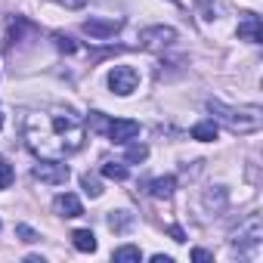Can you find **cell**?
Here are the masks:
<instances>
[{
  "mask_svg": "<svg viewBox=\"0 0 263 263\" xmlns=\"http://www.w3.org/2000/svg\"><path fill=\"white\" fill-rule=\"evenodd\" d=\"M192 260L204 263V260H214V254H211V251H204V248H195V251H192Z\"/></svg>",
  "mask_w": 263,
  "mask_h": 263,
  "instance_id": "7402d4cb",
  "label": "cell"
},
{
  "mask_svg": "<svg viewBox=\"0 0 263 263\" xmlns=\"http://www.w3.org/2000/svg\"><path fill=\"white\" fill-rule=\"evenodd\" d=\"M22 137L41 161H65L81 152L87 127L71 111H31L22 124Z\"/></svg>",
  "mask_w": 263,
  "mask_h": 263,
  "instance_id": "6da1fadb",
  "label": "cell"
},
{
  "mask_svg": "<svg viewBox=\"0 0 263 263\" xmlns=\"http://www.w3.org/2000/svg\"><path fill=\"white\" fill-rule=\"evenodd\" d=\"M208 111H211L220 124H226L232 134H254V130H260V124H263V111H260L257 105L235 108V105H226V102L211 99V102H208Z\"/></svg>",
  "mask_w": 263,
  "mask_h": 263,
  "instance_id": "7a4b0ae2",
  "label": "cell"
},
{
  "mask_svg": "<svg viewBox=\"0 0 263 263\" xmlns=\"http://www.w3.org/2000/svg\"><path fill=\"white\" fill-rule=\"evenodd\" d=\"M16 235H19L22 241H28V245H31V241H41V235H37L31 226H25V223H19V226H16Z\"/></svg>",
  "mask_w": 263,
  "mask_h": 263,
  "instance_id": "d6986e66",
  "label": "cell"
},
{
  "mask_svg": "<svg viewBox=\"0 0 263 263\" xmlns=\"http://www.w3.org/2000/svg\"><path fill=\"white\" fill-rule=\"evenodd\" d=\"M34 177L41 183L62 186L68 180V164H62V161H41V164H34Z\"/></svg>",
  "mask_w": 263,
  "mask_h": 263,
  "instance_id": "8992f818",
  "label": "cell"
},
{
  "mask_svg": "<svg viewBox=\"0 0 263 263\" xmlns=\"http://www.w3.org/2000/svg\"><path fill=\"white\" fill-rule=\"evenodd\" d=\"M56 211H59L62 217H81V214H84V204H81L78 195L65 192V195H56Z\"/></svg>",
  "mask_w": 263,
  "mask_h": 263,
  "instance_id": "30bf717a",
  "label": "cell"
},
{
  "mask_svg": "<svg viewBox=\"0 0 263 263\" xmlns=\"http://www.w3.org/2000/svg\"><path fill=\"white\" fill-rule=\"evenodd\" d=\"M105 134H108L111 143H130V140L140 137V124L130 121V118H118V121H108Z\"/></svg>",
  "mask_w": 263,
  "mask_h": 263,
  "instance_id": "52a82bcc",
  "label": "cell"
},
{
  "mask_svg": "<svg viewBox=\"0 0 263 263\" xmlns=\"http://www.w3.org/2000/svg\"><path fill=\"white\" fill-rule=\"evenodd\" d=\"M108 87H111L118 96H130V93L140 87V71L130 68V65H115L111 74H108Z\"/></svg>",
  "mask_w": 263,
  "mask_h": 263,
  "instance_id": "3957f363",
  "label": "cell"
},
{
  "mask_svg": "<svg viewBox=\"0 0 263 263\" xmlns=\"http://www.w3.org/2000/svg\"><path fill=\"white\" fill-rule=\"evenodd\" d=\"M192 140H201V143L217 140V121H198L192 127Z\"/></svg>",
  "mask_w": 263,
  "mask_h": 263,
  "instance_id": "5bb4252c",
  "label": "cell"
},
{
  "mask_svg": "<svg viewBox=\"0 0 263 263\" xmlns=\"http://www.w3.org/2000/svg\"><path fill=\"white\" fill-rule=\"evenodd\" d=\"M53 41H56V47H59L62 53H74V50H78V44H74L71 37H65V34H59V31L53 34Z\"/></svg>",
  "mask_w": 263,
  "mask_h": 263,
  "instance_id": "ac0fdd59",
  "label": "cell"
},
{
  "mask_svg": "<svg viewBox=\"0 0 263 263\" xmlns=\"http://www.w3.org/2000/svg\"><path fill=\"white\" fill-rule=\"evenodd\" d=\"M152 263H174V260H171V257H164V254H155V257H152Z\"/></svg>",
  "mask_w": 263,
  "mask_h": 263,
  "instance_id": "d4e9b609",
  "label": "cell"
},
{
  "mask_svg": "<svg viewBox=\"0 0 263 263\" xmlns=\"http://www.w3.org/2000/svg\"><path fill=\"white\" fill-rule=\"evenodd\" d=\"M171 4H180V0H171Z\"/></svg>",
  "mask_w": 263,
  "mask_h": 263,
  "instance_id": "4316f807",
  "label": "cell"
},
{
  "mask_svg": "<svg viewBox=\"0 0 263 263\" xmlns=\"http://www.w3.org/2000/svg\"><path fill=\"white\" fill-rule=\"evenodd\" d=\"M0 161H4V158H0Z\"/></svg>",
  "mask_w": 263,
  "mask_h": 263,
  "instance_id": "83f0119b",
  "label": "cell"
},
{
  "mask_svg": "<svg viewBox=\"0 0 263 263\" xmlns=\"http://www.w3.org/2000/svg\"><path fill=\"white\" fill-rule=\"evenodd\" d=\"M174 41H177V31L167 28V25H152V28H143V31H140V47H143V50H152V53L171 47Z\"/></svg>",
  "mask_w": 263,
  "mask_h": 263,
  "instance_id": "277c9868",
  "label": "cell"
},
{
  "mask_svg": "<svg viewBox=\"0 0 263 263\" xmlns=\"http://www.w3.org/2000/svg\"><path fill=\"white\" fill-rule=\"evenodd\" d=\"M13 177H16V174H13V167H10L7 161H0V189H7V186L13 183Z\"/></svg>",
  "mask_w": 263,
  "mask_h": 263,
  "instance_id": "44dd1931",
  "label": "cell"
},
{
  "mask_svg": "<svg viewBox=\"0 0 263 263\" xmlns=\"http://www.w3.org/2000/svg\"><path fill=\"white\" fill-rule=\"evenodd\" d=\"M130 226H134V214L130 211H111L108 214V229L111 232H127Z\"/></svg>",
  "mask_w": 263,
  "mask_h": 263,
  "instance_id": "4fadbf2b",
  "label": "cell"
},
{
  "mask_svg": "<svg viewBox=\"0 0 263 263\" xmlns=\"http://www.w3.org/2000/svg\"><path fill=\"white\" fill-rule=\"evenodd\" d=\"M146 158H149V149H146V146H140V143L127 149V161H146Z\"/></svg>",
  "mask_w": 263,
  "mask_h": 263,
  "instance_id": "ffe728a7",
  "label": "cell"
},
{
  "mask_svg": "<svg viewBox=\"0 0 263 263\" xmlns=\"http://www.w3.org/2000/svg\"><path fill=\"white\" fill-rule=\"evenodd\" d=\"M102 177H108V180H127V167L118 164V161H105L102 164Z\"/></svg>",
  "mask_w": 263,
  "mask_h": 263,
  "instance_id": "2e32d148",
  "label": "cell"
},
{
  "mask_svg": "<svg viewBox=\"0 0 263 263\" xmlns=\"http://www.w3.org/2000/svg\"><path fill=\"white\" fill-rule=\"evenodd\" d=\"M81 186H84V192H87L90 198H99V195H102V183H99L93 174H84V177H81Z\"/></svg>",
  "mask_w": 263,
  "mask_h": 263,
  "instance_id": "e0dca14e",
  "label": "cell"
},
{
  "mask_svg": "<svg viewBox=\"0 0 263 263\" xmlns=\"http://www.w3.org/2000/svg\"><path fill=\"white\" fill-rule=\"evenodd\" d=\"M167 232H171V238H174V241H186V235H183V229H180V226H171Z\"/></svg>",
  "mask_w": 263,
  "mask_h": 263,
  "instance_id": "cb8c5ba5",
  "label": "cell"
},
{
  "mask_svg": "<svg viewBox=\"0 0 263 263\" xmlns=\"http://www.w3.org/2000/svg\"><path fill=\"white\" fill-rule=\"evenodd\" d=\"M115 260H118V263H140V260H143V251L134 248V245H124V248L115 251Z\"/></svg>",
  "mask_w": 263,
  "mask_h": 263,
  "instance_id": "9a60e30c",
  "label": "cell"
},
{
  "mask_svg": "<svg viewBox=\"0 0 263 263\" xmlns=\"http://www.w3.org/2000/svg\"><path fill=\"white\" fill-rule=\"evenodd\" d=\"M174 189H177V177H158V180L149 183V192H152L155 198H171Z\"/></svg>",
  "mask_w": 263,
  "mask_h": 263,
  "instance_id": "7c38bea8",
  "label": "cell"
},
{
  "mask_svg": "<svg viewBox=\"0 0 263 263\" xmlns=\"http://www.w3.org/2000/svg\"><path fill=\"white\" fill-rule=\"evenodd\" d=\"M121 25H124L121 19H87L81 28L93 41H108V37H115V31H121Z\"/></svg>",
  "mask_w": 263,
  "mask_h": 263,
  "instance_id": "ba28073f",
  "label": "cell"
},
{
  "mask_svg": "<svg viewBox=\"0 0 263 263\" xmlns=\"http://www.w3.org/2000/svg\"><path fill=\"white\" fill-rule=\"evenodd\" d=\"M0 127H4V111H0Z\"/></svg>",
  "mask_w": 263,
  "mask_h": 263,
  "instance_id": "484cf974",
  "label": "cell"
},
{
  "mask_svg": "<svg viewBox=\"0 0 263 263\" xmlns=\"http://www.w3.org/2000/svg\"><path fill=\"white\" fill-rule=\"evenodd\" d=\"M238 37H241V41H251V44H260V41H263V25H260V19H257V16H245V19L238 22Z\"/></svg>",
  "mask_w": 263,
  "mask_h": 263,
  "instance_id": "9c48e42d",
  "label": "cell"
},
{
  "mask_svg": "<svg viewBox=\"0 0 263 263\" xmlns=\"http://www.w3.org/2000/svg\"><path fill=\"white\" fill-rule=\"evenodd\" d=\"M53 4H62L65 10H81V7L87 4V0H53Z\"/></svg>",
  "mask_w": 263,
  "mask_h": 263,
  "instance_id": "603a6c76",
  "label": "cell"
},
{
  "mask_svg": "<svg viewBox=\"0 0 263 263\" xmlns=\"http://www.w3.org/2000/svg\"><path fill=\"white\" fill-rule=\"evenodd\" d=\"M71 245L81 251V254H93L96 251V235L90 229H74L71 232Z\"/></svg>",
  "mask_w": 263,
  "mask_h": 263,
  "instance_id": "8fae6325",
  "label": "cell"
},
{
  "mask_svg": "<svg viewBox=\"0 0 263 263\" xmlns=\"http://www.w3.org/2000/svg\"><path fill=\"white\" fill-rule=\"evenodd\" d=\"M260 238H263V220H260V214H251L232 232V245L235 248H254V245H260Z\"/></svg>",
  "mask_w": 263,
  "mask_h": 263,
  "instance_id": "5b68a950",
  "label": "cell"
}]
</instances>
